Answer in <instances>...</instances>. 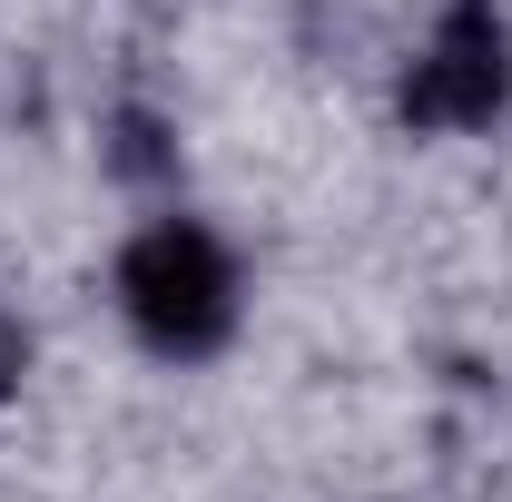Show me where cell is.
Masks as SVG:
<instances>
[{
  "label": "cell",
  "instance_id": "6da1fadb",
  "mask_svg": "<svg viewBox=\"0 0 512 502\" xmlns=\"http://www.w3.org/2000/svg\"><path fill=\"white\" fill-rule=\"evenodd\" d=\"M119 306L158 355L197 365V355H217L237 335V266H227V247L197 217H158L119 256Z\"/></svg>",
  "mask_w": 512,
  "mask_h": 502
},
{
  "label": "cell",
  "instance_id": "7a4b0ae2",
  "mask_svg": "<svg viewBox=\"0 0 512 502\" xmlns=\"http://www.w3.org/2000/svg\"><path fill=\"white\" fill-rule=\"evenodd\" d=\"M512 99V30L493 0H453L424 60L404 69V119L414 128H493Z\"/></svg>",
  "mask_w": 512,
  "mask_h": 502
},
{
  "label": "cell",
  "instance_id": "3957f363",
  "mask_svg": "<svg viewBox=\"0 0 512 502\" xmlns=\"http://www.w3.org/2000/svg\"><path fill=\"white\" fill-rule=\"evenodd\" d=\"M20 365H30V335H20V325H10V315H0V394H10V384H20Z\"/></svg>",
  "mask_w": 512,
  "mask_h": 502
}]
</instances>
